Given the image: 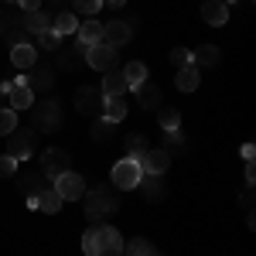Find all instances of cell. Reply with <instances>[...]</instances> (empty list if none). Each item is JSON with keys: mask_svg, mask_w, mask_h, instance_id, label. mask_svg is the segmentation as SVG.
I'll return each instance as SVG.
<instances>
[{"mask_svg": "<svg viewBox=\"0 0 256 256\" xmlns=\"http://www.w3.org/2000/svg\"><path fill=\"white\" fill-rule=\"evenodd\" d=\"M137 188L144 192L147 202H160V198L168 195V184H164V174H140Z\"/></svg>", "mask_w": 256, "mask_h": 256, "instance_id": "obj_16", "label": "cell"}, {"mask_svg": "<svg viewBox=\"0 0 256 256\" xmlns=\"http://www.w3.org/2000/svg\"><path fill=\"white\" fill-rule=\"evenodd\" d=\"M34 147H38V134H34L31 126H18L14 134H7V154L14 160L34 158Z\"/></svg>", "mask_w": 256, "mask_h": 256, "instance_id": "obj_4", "label": "cell"}, {"mask_svg": "<svg viewBox=\"0 0 256 256\" xmlns=\"http://www.w3.org/2000/svg\"><path fill=\"white\" fill-rule=\"evenodd\" d=\"M82 250H86V256H123V236L113 226L92 222L89 232L82 236Z\"/></svg>", "mask_w": 256, "mask_h": 256, "instance_id": "obj_1", "label": "cell"}, {"mask_svg": "<svg viewBox=\"0 0 256 256\" xmlns=\"http://www.w3.org/2000/svg\"><path fill=\"white\" fill-rule=\"evenodd\" d=\"M44 188H52V181L41 174V171H31V174L20 178V192H24V198H28L31 208H38V195L44 192Z\"/></svg>", "mask_w": 256, "mask_h": 256, "instance_id": "obj_12", "label": "cell"}, {"mask_svg": "<svg viewBox=\"0 0 256 256\" xmlns=\"http://www.w3.org/2000/svg\"><path fill=\"white\" fill-rule=\"evenodd\" d=\"M41 4H48V14H52V10H55V14L72 10V0H41Z\"/></svg>", "mask_w": 256, "mask_h": 256, "instance_id": "obj_39", "label": "cell"}, {"mask_svg": "<svg viewBox=\"0 0 256 256\" xmlns=\"http://www.w3.org/2000/svg\"><path fill=\"white\" fill-rule=\"evenodd\" d=\"M137 164H140V171H144V174H164V171L171 168V154H168L164 147H158V150L150 147L144 158H137Z\"/></svg>", "mask_w": 256, "mask_h": 256, "instance_id": "obj_11", "label": "cell"}, {"mask_svg": "<svg viewBox=\"0 0 256 256\" xmlns=\"http://www.w3.org/2000/svg\"><path fill=\"white\" fill-rule=\"evenodd\" d=\"M123 253L126 256H154V246H150V239H130V242H123Z\"/></svg>", "mask_w": 256, "mask_h": 256, "instance_id": "obj_30", "label": "cell"}, {"mask_svg": "<svg viewBox=\"0 0 256 256\" xmlns=\"http://www.w3.org/2000/svg\"><path fill=\"white\" fill-rule=\"evenodd\" d=\"M242 212H246V216H253V188H246V192H242Z\"/></svg>", "mask_w": 256, "mask_h": 256, "instance_id": "obj_41", "label": "cell"}, {"mask_svg": "<svg viewBox=\"0 0 256 256\" xmlns=\"http://www.w3.org/2000/svg\"><path fill=\"white\" fill-rule=\"evenodd\" d=\"M14 130H18V113L7 110V106H0V137H7V134H14Z\"/></svg>", "mask_w": 256, "mask_h": 256, "instance_id": "obj_33", "label": "cell"}, {"mask_svg": "<svg viewBox=\"0 0 256 256\" xmlns=\"http://www.w3.org/2000/svg\"><path fill=\"white\" fill-rule=\"evenodd\" d=\"M120 72H123V79H126L130 89L140 86V82H147V65L144 62H126V68H120Z\"/></svg>", "mask_w": 256, "mask_h": 256, "instance_id": "obj_27", "label": "cell"}, {"mask_svg": "<svg viewBox=\"0 0 256 256\" xmlns=\"http://www.w3.org/2000/svg\"><path fill=\"white\" fill-rule=\"evenodd\" d=\"M246 184H250V188L256 184V168H253V160H246Z\"/></svg>", "mask_w": 256, "mask_h": 256, "instance_id": "obj_44", "label": "cell"}, {"mask_svg": "<svg viewBox=\"0 0 256 256\" xmlns=\"http://www.w3.org/2000/svg\"><path fill=\"white\" fill-rule=\"evenodd\" d=\"M99 7H102V0H72V10L76 14H86V18H92Z\"/></svg>", "mask_w": 256, "mask_h": 256, "instance_id": "obj_35", "label": "cell"}, {"mask_svg": "<svg viewBox=\"0 0 256 256\" xmlns=\"http://www.w3.org/2000/svg\"><path fill=\"white\" fill-rule=\"evenodd\" d=\"M154 256H158V253H154Z\"/></svg>", "mask_w": 256, "mask_h": 256, "instance_id": "obj_49", "label": "cell"}, {"mask_svg": "<svg viewBox=\"0 0 256 256\" xmlns=\"http://www.w3.org/2000/svg\"><path fill=\"white\" fill-rule=\"evenodd\" d=\"M86 218L89 222H106V218L116 212V198H113V192L106 188V184H92V188H86Z\"/></svg>", "mask_w": 256, "mask_h": 256, "instance_id": "obj_2", "label": "cell"}, {"mask_svg": "<svg viewBox=\"0 0 256 256\" xmlns=\"http://www.w3.org/2000/svg\"><path fill=\"white\" fill-rule=\"evenodd\" d=\"M38 62V48L34 44H14L10 48V65L14 68H31Z\"/></svg>", "mask_w": 256, "mask_h": 256, "instance_id": "obj_22", "label": "cell"}, {"mask_svg": "<svg viewBox=\"0 0 256 256\" xmlns=\"http://www.w3.org/2000/svg\"><path fill=\"white\" fill-rule=\"evenodd\" d=\"M123 116H126V102H123V96H106L102 99V120L120 123Z\"/></svg>", "mask_w": 256, "mask_h": 256, "instance_id": "obj_25", "label": "cell"}, {"mask_svg": "<svg viewBox=\"0 0 256 256\" xmlns=\"http://www.w3.org/2000/svg\"><path fill=\"white\" fill-rule=\"evenodd\" d=\"M65 171H72V158H68V150H62V147H48L44 154H41V174L48 178V181H55L58 174Z\"/></svg>", "mask_w": 256, "mask_h": 256, "instance_id": "obj_7", "label": "cell"}, {"mask_svg": "<svg viewBox=\"0 0 256 256\" xmlns=\"http://www.w3.org/2000/svg\"><path fill=\"white\" fill-rule=\"evenodd\" d=\"M55 55H58V68H79L82 62H86V44L76 38V41H72V48L58 44V48H55Z\"/></svg>", "mask_w": 256, "mask_h": 256, "instance_id": "obj_15", "label": "cell"}, {"mask_svg": "<svg viewBox=\"0 0 256 256\" xmlns=\"http://www.w3.org/2000/svg\"><path fill=\"white\" fill-rule=\"evenodd\" d=\"M134 96H137V102L144 110H158L160 102H164L158 82H140V86H134Z\"/></svg>", "mask_w": 256, "mask_h": 256, "instance_id": "obj_17", "label": "cell"}, {"mask_svg": "<svg viewBox=\"0 0 256 256\" xmlns=\"http://www.w3.org/2000/svg\"><path fill=\"white\" fill-rule=\"evenodd\" d=\"M86 62H89L96 72H113L120 55H116V48H110V44L99 41V44H89V48H86Z\"/></svg>", "mask_w": 256, "mask_h": 256, "instance_id": "obj_8", "label": "cell"}, {"mask_svg": "<svg viewBox=\"0 0 256 256\" xmlns=\"http://www.w3.org/2000/svg\"><path fill=\"white\" fill-rule=\"evenodd\" d=\"M7 38H10V48H14V44H28V31H24V28H10V31H7Z\"/></svg>", "mask_w": 256, "mask_h": 256, "instance_id": "obj_38", "label": "cell"}, {"mask_svg": "<svg viewBox=\"0 0 256 256\" xmlns=\"http://www.w3.org/2000/svg\"><path fill=\"white\" fill-rule=\"evenodd\" d=\"M218 58H222V55H218L216 44H202L198 52H192V65H195L198 72H202V68H212V65H218Z\"/></svg>", "mask_w": 256, "mask_h": 256, "instance_id": "obj_23", "label": "cell"}, {"mask_svg": "<svg viewBox=\"0 0 256 256\" xmlns=\"http://www.w3.org/2000/svg\"><path fill=\"white\" fill-rule=\"evenodd\" d=\"M202 18L208 20L212 28H222V24L229 20V7H226L222 0H205V4H202Z\"/></svg>", "mask_w": 256, "mask_h": 256, "instance_id": "obj_20", "label": "cell"}, {"mask_svg": "<svg viewBox=\"0 0 256 256\" xmlns=\"http://www.w3.org/2000/svg\"><path fill=\"white\" fill-rule=\"evenodd\" d=\"M38 208L44 212V216H55V212L62 208V198H58V192H55V188H44V192L38 195Z\"/></svg>", "mask_w": 256, "mask_h": 256, "instance_id": "obj_28", "label": "cell"}, {"mask_svg": "<svg viewBox=\"0 0 256 256\" xmlns=\"http://www.w3.org/2000/svg\"><path fill=\"white\" fill-rule=\"evenodd\" d=\"M126 89H130V86H126V79H123V72H120V68L106 72V76H102V86H99V92H102V96H126Z\"/></svg>", "mask_w": 256, "mask_h": 256, "instance_id": "obj_21", "label": "cell"}, {"mask_svg": "<svg viewBox=\"0 0 256 256\" xmlns=\"http://www.w3.org/2000/svg\"><path fill=\"white\" fill-rule=\"evenodd\" d=\"M20 4V10L28 14V10H41V0H18Z\"/></svg>", "mask_w": 256, "mask_h": 256, "instance_id": "obj_43", "label": "cell"}, {"mask_svg": "<svg viewBox=\"0 0 256 256\" xmlns=\"http://www.w3.org/2000/svg\"><path fill=\"white\" fill-rule=\"evenodd\" d=\"M102 4H106V7H116V10H120V7H123L126 0H102Z\"/></svg>", "mask_w": 256, "mask_h": 256, "instance_id": "obj_46", "label": "cell"}, {"mask_svg": "<svg viewBox=\"0 0 256 256\" xmlns=\"http://www.w3.org/2000/svg\"><path fill=\"white\" fill-rule=\"evenodd\" d=\"M4 4H18V0H4Z\"/></svg>", "mask_w": 256, "mask_h": 256, "instance_id": "obj_47", "label": "cell"}, {"mask_svg": "<svg viewBox=\"0 0 256 256\" xmlns=\"http://www.w3.org/2000/svg\"><path fill=\"white\" fill-rule=\"evenodd\" d=\"M158 120H160L164 130H178V126H181V113L171 110V106H158Z\"/></svg>", "mask_w": 256, "mask_h": 256, "instance_id": "obj_31", "label": "cell"}, {"mask_svg": "<svg viewBox=\"0 0 256 256\" xmlns=\"http://www.w3.org/2000/svg\"><path fill=\"white\" fill-rule=\"evenodd\" d=\"M34 106V92L20 82V76L14 79V86H10V92H7V110H14V113H20V110H31Z\"/></svg>", "mask_w": 256, "mask_h": 256, "instance_id": "obj_14", "label": "cell"}, {"mask_svg": "<svg viewBox=\"0 0 256 256\" xmlns=\"http://www.w3.org/2000/svg\"><path fill=\"white\" fill-rule=\"evenodd\" d=\"M28 72H31V76H20V82H24L31 92H44V89H52V86H55V72H52L48 65H38V62H34Z\"/></svg>", "mask_w": 256, "mask_h": 256, "instance_id": "obj_10", "label": "cell"}, {"mask_svg": "<svg viewBox=\"0 0 256 256\" xmlns=\"http://www.w3.org/2000/svg\"><path fill=\"white\" fill-rule=\"evenodd\" d=\"M52 14L48 10H28L24 18H20V28L28 31V34H41V31H52Z\"/></svg>", "mask_w": 256, "mask_h": 256, "instance_id": "obj_18", "label": "cell"}, {"mask_svg": "<svg viewBox=\"0 0 256 256\" xmlns=\"http://www.w3.org/2000/svg\"><path fill=\"white\" fill-rule=\"evenodd\" d=\"M76 38H79L86 48H89V44H99V41H102V20H82Z\"/></svg>", "mask_w": 256, "mask_h": 256, "instance_id": "obj_24", "label": "cell"}, {"mask_svg": "<svg viewBox=\"0 0 256 256\" xmlns=\"http://www.w3.org/2000/svg\"><path fill=\"white\" fill-rule=\"evenodd\" d=\"M164 134H168V147H184V137H181V126H178V130H164ZM168 147H164V150H168Z\"/></svg>", "mask_w": 256, "mask_h": 256, "instance_id": "obj_40", "label": "cell"}, {"mask_svg": "<svg viewBox=\"0 0 256 256\" xmlns=\"http://www.w3.org/2000/svg\"><path fill=\"white\" fill-rule=\"evenodd\" d=\"M79 14L76 10H62V14H55V20H52V31L58 34V38H65V34H72L76 38V31H79Z\"/></svg>", "mask_w": 256, "mask_h": 256, "instance_id": "obj_19", "label": "cell"}, {"mask_svg": "<svg viewBox=\"0 0 256 256\" xmlns=\"http://www.w3.org/2000/svg\"><path fill=\"white\" fill-rule=\"evenodd\" d=\"M10 28H14V20H10V14H7V10H0V34H7Z\"/></svg>", "mask_w": 256, "mask_h": 256, "instance_id": "obj_42", "label": "cell"}, {"mask_svg": "<svg viewBox=\"0 0 256 256\" xmlns=\"http://www.w3.org/2000/svg\"><path fill=\"white\" fill-rule=\"evenodd\" d=\"M130 38H134V31H130L126 20H106V24H102V44L120 48V44H126Z\"/></svg>", "mask_w": 256, "mask_h": 256, "instance_id": "obj_13", "label": "cell"}, {"mask_svg": "<svg viewBox=\"0 0 256 256\" xmlns=\"http://www.w3.org/2000/svg\"><path fill=\"white\" fill-rule=\"evenodd\" d=\"M34 48H44V52H55V48H58L62 44V38L58 34H55V31H41V34H34Z\"/></svg>", "mask_w": 256, "mask_h": 256, "instance_id": "obj_34", "label": "cell"}, {"mask_svg": "<svg viewBox=\"0 0 256 256\" xmlns=\"http://www.w3.org/2000/svg\"><path fill=\"white\" fill-rule=\"evenodd\" d=\"M123 147H126V154H130V158H144V154L150 150V144H147V140L140 137V134H130Z\"/></svg>", "mask_w": 256, "mask_h": 256, "instance_id": "obj_32", "label": "cell"}, {"mask_svg": "<svg viewBox=\"0 0 256 256\" xmlns=\"http://www.w3.org/2000/svg\"><path fill=\"white\" fill-rule=\"evenodd\" d=\"M14 171H18V160L10 158V154H4V158H0V178H10Z\"/></svg>", "mask_w": 256, "mask_h": 256, "instance_id": "obj_37", "label": "cell"}, {"mask_svg": "<svg viewBox=\"0 0 256 256\" xmlns=\"http://www.w3.org/2000/svg\"><path fill=\"white\" fill-rule=\"evenodd\" d=\"M31 120H34V130L55 134V130L62 126V106H58V99H44V102H34V106H31Z\"/></svg>", "mask_w": 256, "mask_h": 256, "instance_id": "obj_3", "label": "cell"}, {"mask_svg": "<svg viewBox=\"0 0 256 256\" xmlns=\"http://www.w3.org/2000/svg\"><path fill=\"white\" fill-rule=\"evenodd\" d=\"M102 92H99L96 86H79L76 89V110L79 113H86V116H96V113H102Z\"/></svg>", "mask_w": 256, "mask_h": 256, "instance_id": "obj_9", "label": "cell"}, {"mask_svg": "<svg viewBox=\"0 0 256 256\" xmlns=\"http://www.w3.org/2000/svg\"><path fill=\"white\" fill-rule=\"evenodd\" d=\"M178 89L181 92H195L198 89V82H202V72H198L195 65H188V68H178Z\"/></svg>", "mask_w": 256, "mask_h": 256, "instance_id": "obj_26", "label": "cell"}, {"mask_svg": "<svg viewBox=\"0 0 256 256\" xmlns=\"http://www.w3.org/2000/svg\"><path fill=\"white\" fill-rule=\"evenodd\" d=\"M229 4H232V0H226V7H229Z\"/></svg>", "mask_w": 256, "mask_h": 256, "instance_id": "obj_48", "label": "cell"}, {"mask_svg": "<svg viewBox=\"0 0 256 256\" xmlns=\"http://www.w3.org/2000/svg\"><path fill=\"white\" fill-rule=\"evenodd\" d=\"M10 86H14V82H0V99H7V92H10Z\"/></svg>", "mask_w": 256, "mask_h": 256, "instance_id": "obj_45", "label": "cell"}, {"mask_svg": "<svg viewBox=\"0 0 256 256\" xmlns=\"http://www.w3.org/2000/svg\"><path fill=\"white\" fill-rule=\"evenodd\" d=\"M52 188L58 192L62 202H79L89 184H86V178H82L79 171H65V174H58L55 181H52Z\"/></svg>", "mask_w": 256, "mask_h": 256, "instance_id": "obj_5", "label": "cell"}, {"mask_svg": "<svg viewBox=\"0 0 256 256\" xmlns=\"http://www.w3.org/2000/svg\"><path fill=\"white\" fill-rule=\"evenodd\" d=\"M89 134H92V140H102V144H106V140H113V134H116V123H110V120L99 116L96 123H92V130H89Z\"/></svg>", "mask_w": 256, "mask_h": 256, "instance_id": "obj_29", "label": "cell"}, {"mask_svg": "<svg viewBox=\"0 0 256 256\" xmlns=\"http://www.w3.org/2000/svg\"><path fill=\"white\" fill-rule=\"evenodd\" d=\"M140 164L137 158H123L113 164V171H110V178H113V184H116L120 192H130V188H137V181H140Z\"/></svg>", "mask_w": 256, "mask_h": 256, "instance_id": "obj_6", "label": "cell"}, {"mask_svg": "<svg viewBox=\"0 0 256 256\" xmlns=\"http://www.w3.org/2000/svg\"><path fill=\"white\" fill-rule=\"evenodd\" d=\"M171 65H174V68H188V65H192V52H188V48H174V52H171Z\"/></svg>", "mask_w": 256, "mask_h": 256, "instance_id": "obj_36", "label": "cell"}]
</instances>
